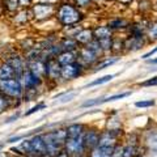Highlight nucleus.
Here are the masks:
<instances>
[{"label": "nucleus", "mask_w": 157, "mask_h": 157, "mask_svg": "<svg viewBox=\"0 0 157 157\" xmlns=\"http://www.w3.org/2000/svg\"><path fill=\"white\" fill-rule=\"evenodd\" d=\"M131 96V92H123V93H117V94H113L109 96L106 98H102L101 100V104H105V102H111V101H117V100H122V98H126Z\"/></svg>", "instance_id": "obj_32"}, {"label": "nucleus", "mask_w": 157, "mask_h": 157, "mask_svg": "<svg viewBox=\"0 0 157 157\" xmlns=\"http://www.w3.org/2000/svg\"><path fill=\"white\" fill-rule=\"evenodd\" d=\"M100 134L101 131L96 128V127H88L85 134H84V147L86 149V153L89 152L90 149H93L94 147H97L98 144V140H100Z\"/></svg>", "instance_id": "obj_12"}, {"label": "nucleus", "mask_w": 157, "mask_h": 157, "mask_svg": "<svg viewBox=\"0 0 157 157\" xmlns=\"http://www.w3.org/2000/svg\"><path fill=\"white\" fill-rule=\"evenodd\" d=\"M98 42H100V45L102 47V51H104L105 55L106 54H109V52H111L113 38H105V39H101V41H98Z\"/></svg>", "instance_id": "obj_34"}, {"label": "nucleus", "mask_w": 157, "mask_h": 157, "mask_svg": "<svg viewBox=\"0 0 157 157\" xmlns=\"http://www.w3.org/2000/svg\"><path fill=\"white\" fill-rule=\"evenodd\" d=\"M6 16V13H4V9H3V6H2V2H0V17Z\"/></svg>", "instance_id": "obj_47"}, {"label": "nucleus", "mask_w": 157, "mask_h": 157, "mask_svg": "<svg viewBox=\"0 0 157 157\" xmlns=\"http://www.w3.org/2000/svg\"><path fill=\"white\" fill-rule=\"evenodd\" d=\"M92 2H101V0H92Z\"/></svg>", "instance_id": "obj_51"}, {"label": "nucleus", "mask_w": 157, "mask_h": 157, "mask_svg": "<svg viewBox=\"0 0 157 157\" xmlns=\"http://www.w3.org/2000/svg\"><path fill=\"white\" fill-rule=\"evenodd\" d=\"M139 157H141V156H139Z\"/></svg>", "instance_id": "obj_54"}, {"label": "nucleus", "mask_w": 157, "mask_h": 157, "mask_svg": "<svg viewBox=\"0 0 157 157\" xmlns=\"http://www.w3.org/2000/svg\"><path fill=\"white\" fill-rule=\"evenodd\" d=\"M92 3V0H73V4L77 7V8H88L89 7V4Z\"/></svg>", "instance_id": "obj_38"}, {"label": "nucleus", "mask_w": 157, "mask_h": 157, "mask_svg": "<svg viewBox=\"0 0 157 157\" xmlns=\"http://www.w3.org/2000/svg\"><path fill=\"white\" fill-rule=\"evenodd\" d=\"M30 147H32V155L34 156H43L47 157V152H46V144L42 139L41 132L39 134H34L30 137Z\"/></svg>", "instance_id": "obj_13"}, {"label": "nucleus", "mask_w": 157, "mask_h": 157, "mask_svg": "<svg viewBox=\"0 0 157 157\" xmlns=\"http://www.w3.org/2000/svg\"><path fill=\"white\" fill-rule=\"evenodd\" d=\"M130 24L131 22L127 18L118 16V17H114V18L109 20V22H107V26H109L113 32H114V30H126V29H128Z\"/></svg>", "instance_id": "obj_21"}, {"label": "nucleus", "mask_w": 157, "mask_h": 157, "mask_svg": "<svg viewBox=\"0 0 157 157\" xmlns=\"http://www.w3.org/2000/svg\"><path fill=\"white\" fill-rule=\"evenodd\" d=\"M36 2H39V3H45V4H51V6H58L62 0H36Z\"/></svg>", "instance_id": "obj_42"}, {"label": "nucleus", "mask_w": 157, "mask_h": 157, "mask_svg": "<svg viewBox=\"0 0 157 157\" xmlns=\"http://www.w3.org/2000/svg\"><path fill=\"white\" fill-rule=\"evenodd\" d=\"M88 48H90V50L94 52V54H97L100 58H102V56H105V54H104V51H102V47H101V45H100V42L97 41V39H93V41H90L88 45H85Z\"/></svg>", "instance_id": "obj_31"}, {"label": "nucleus", "mask_w": 157, "mask_h": 157, "mask_svg": "<svg viewBox=\"0 0 157 157\" xmlns=\"http://www.w3.org/2000/svg\"><path fill=\"white\" fill-rule=\"evenodd\" d=\"M119 56L118 55H105V56H102L100 60H98L97 63H96V66L93 67V71L94 72H98V71H102V70H105V68H107V67H110V66H113V64H115L117 62H119Z\"/></svg>", "instance_id": "obj_19"}, {"label": "nucleus", "mask_w": 157, "mask_h": 157, "mask_svg": "<svg viewBox=\"0 0 157 157\" xmlns=\"http://www.w3.org/2000/svg\"><path fill=\"white\" fill-rule=\"evenodd\" d=\"M123 145H124L123 143H118L114 147V149H113L110 157H122V155H123Z\"/></svg>", "instance_id": "obj_37"}, {"label": "nucleus", "mask_w": 157, "mask_h": 157, "mask_svg": "<svg viewBox=\"0 0 157 157\" xmlns=\"http://www.w3.org/2000/svg\"><path fill=\"white\" fill-rule=\"evenodd\" d=\"M0 59L4 62H7L9 66L13 68V71L16 72L17 78L21 77V75L28 70V63L24 58V54L18 51L16 47L12 50H4L0 54Z\"/></svg>", "instance_id": "obj_2"}, {"label": "nucleus", "mask_w": 157, "mask_h": 157, "mask_svg": "<svg viewBox=\"0 0 157 157\" xmlns=\"http://www.w3.org/2000/svg\"><path fill=\"white\" fill-rule=\"evenodd\" d=\"M0 157H13L9 152H4V151H2L0 152Z\"/></svg>", "instance_id": "obj_45"}, {"label": "nucleus", "mask_w": 157, "mask_h": 157, "mask_svg": "<svg viewBox=\"0 0 157 157\" xmlns=\"http://www.w3.org/2000/svg\"><path fill=\"white\" fill-rule=\"evenodd\" d=\"M100 56L97 54L93 52L90 48H88L86 46H80L77 50V62L80 64L88 70V68H93L96 66V63L100 60Z\"/></svg>", "instance_id": "obj_6"}, {"label": "nucleus", "mask_w": 157, "mask_h": 157, "mask_svg": "<svg viewBox=\"0 0 157 157\" xmlns=\"http://www.w3.org/2000/svg\"><path fill=\"white\" fill-rule=\"evenodd\" d=\"M59 46H60L62 51H77L80 45L76 42L73 37H60L59 38Z\"/></svg>", "instance_id": "obj_20"}, {"label": "nucleus", "mask_w": 157, "mask_h": 157, "mask_svg": "<svg viewBox=\"0 0 157 157\" xmlns=\"http://www.w3.org/2000/svg\"><path fill=\"white\" fill-rule=\"evenodd\" d=\"M62 66L55 58L46 60V82H58L60 80Z\"/></svg>", "instance_id": "obj_9"}, {"label": "nucleus", "mask_w": 157, "mask_h": 157, "mask_svg": "<svg viewBox=\"0 0 157 157\" xmlns=\"http://www.w3.org/2000/svg\"><path fill=\"white\" fill-rule=\"evenodd\" d=\"M76 94H77V93H76V92H72V90H70V92H66L64 94L59 97L56 101H54V104H55V105H56V104H58V105H62V104H67V102L72 101L73 98L76 97Z\"/></svg>", "instance_id": "obj_30"}, {"label": "nucleus", "mask_w": 157, "mask_h": 157, "mask_svg": "<svg viewBox=\"0 0 157 157\" xmlns=\"http://www.w3.org/2000/svg\"><path fill=\"white\" fill-rule=\"evenodd\" d=\"M73 38L76 39V42L80 46L88 45L90 41L94 39V36H93V28H81L80 30L75 34V37Z\"/></svg>", "instance_id": "obj_16"}, {"label": "nucleus", "mask_w": 157, "mask_h": 157, "mask_svg": "<svg viewBox=\"0 0 157 157\" xmlns=\"http://www.w3.org/2000/svg\"><path fill=\"white\" fill-rule=\"evenodd\" d=\"M85 68L82 67L78 62H75L72 64L62 66V72H60V80L63 81H72L75 78H78L85 73Z\"/></svg>", "instance_id": "obj_7"}, {"label": "nucleus", "mask_w": 157, "mask_h": 157, "mask_svg": "<svg viewBox=\"0 0 157 157\" xmlns=\"http://www.w3.org/2000/svg\"><path fill=\"white\" fill-rule=\"evenodd\" d=\"M36 0H18L20 8H30Z\"/></svg>", "instance_id": "obj_41"}, {"label": "nucleus", "mask_w": 157, "mask_h": 157, "mask_svg": "<svg viewBox=\"0 0 157 157\" xmlns=\"http://www.w3.org/2000/svg\"><path fill=\"white\" fill-rule=\"evenodd\" d=\"M140 86H157V76L140 82Z\"/></svg>", "instance_id": "obj_40"}, {"label": "nucleus", "mask_w": 157, "mask_h": 157, "mask_svg": "<svg viewBox=\"0 0 157 157\" xmlns=\"http://www.w3.org/2000/svg\"><path fill=\"white\" fill-rule=\"evenodd\" d=\"M55 59L60 66L72 64V63L77 62V51H62Z\"/></svg>", "instance_id": "obj_22"}, {"label": "nucleus", "mask_w": 157, "mask_h": 157, "mask_svg": "<svg viewBox=\"0 0 157 157\" xmlns=\"http://www.w3.org/2000/svg\"><path fill=\"white\" fill-rule=\"evenodd\" d=\"M84 136L80 137H67L64 144H63V151L70 156V157H78V156H85L86 149L84 147Z\"/></svg>", "instance_id": "obj_5"}, {"label": "nucleus", "mask_w": 157, "mask_h": 157, "mask_svg": "<svg viewBox=\"0 0 157 157\" xmlns=\"http://www.w3.org/2000/svg\"><path fill=\"white\" fill-rule=\"evenodd\" d=\"M0 63H2V59H0Z\"/></svg>", "instance_id": "obj_53"}, {"label": "nucleus", "mask_w": 157, "mask_h": 157, "mask_svg": "<svg viewBox=\"0 0 157 157\" xmlns=\"http://www.w3.org/2000/svg\"><path fill=\"white\" fill-rule=\"evenodd\" d=\"M54 157H70V156H68L64 151H62V152H59V153L56 156H54Z\"/></svg>", "instance_id": "obj_46"}, {"label": "nucleus", "mask_w": 157, "mask_h": 157, "mask_svg": "<svg viewBox=\"0 0 157 157\" xmlns=\"http://www.w3.org/2000/svg\"><path fill=\"white\" fill-rule=\"evenodd\" d=\"M9 21L13 26H26L33 21L30 8H20L16 13L9 17Z\"/></svg>", "instance_id": "obj_10"}, {"label": "nucleus", "mask_w": 157, "mask_h": 157, "mask_svg": "<svg viewBox=\"0 0 157 157\" xmlns=\"http://www.w3.org/2000/svg\"><path fill=\"white\" fill-rule=\"evenodd\" d=\"M9 78H17L16 72L7 62L2 60L0 63V80H9Z\"/></svg>", "instance_id": "obj_25"}, {"label": "nucleus", "mask_w": 157, "mask_h": 157, "mask_svg": "<svg viewBox=\"0 0 157 157\" xmlns=\"http://www.w3.org/2000/svg\"><path fill=\"white\" fill-rule=\"evenodd\" d=\"M55 11H56V6L39 3V2H34L33 6L30 7L32 18L36 22H45V21L54 18Z\"/></svg>", "instance_id": "obj_4"}, {"label": "nucleus", "mask_w": 157, "mask_h": 157, "mask_svg": "<svg viewBox=\"0 0 157 157\" xmlns=\"http://www.w3.org/2000/svg\"><path fill=\"white\" fill-rule=\"evenodd\" d=\"M155 105H156L155 100H143L135 102V107H137V109H148V107H152Z\"/></svg>", "instance_id": "obj_36"}, {"label": "nucleus", "mask_w": 157, "mask_h": 157, "mask_svg": "<svg viewBox=\"0 0 157 157\" xmlns=\"http://www.w3.org/2000/svg\"><path fill=\"white\" fill-rule=\"evenodd\" d=\"M0 93L14 102H20L24 97V88L18 78L0 80Z\"/></svg>", "instance_id": "obj_3"}, {"label": "nucleus", "mask_w": 157, "mask_h": 157, "mask_svg": "<svg viewBox=\"0 0 157 157\" xmlns=\"http://www.w3.org/2000/svg\"><path fill=\"white\" fill-rule=\"evenodd\" d=\"M124 51V41L121 38H114L113 37V43H111V52H114L115 55Z\"/></svg>", "instance_id": "obj_28"}, {"label": "nucleus", "mask_w": 157, "mask_h": 157, "mask_svg": "<svg viewBox=\"0 0 157 157\" xmlns=\"http://www.w3.org/2000/svg\"><path fill=\"white\" fill-rule=\"evenodd\" d=\"M123 41H124V51H137L147 45L145 37H139V36H128Z\"/></svg>", "instance_id": "obj_14"}, {"label": "nucleus", "mask_w": 157, "mask_h": 157, "mask_svg": "<svg viewBox=\"0 0 157 157\" xmlns=\"http://www.w3.org/2000/svg\"><path fill=\"white\" fill-rule=\"evenodd\" d=\"M132 2H134V0H118V3H121L122 6H124V7H130Z\"/></svg>", "instance_id": "obj_44"}, {"label": "nucleus", "mask_w": 157, "mask_h": 157, "mask_svg": "<svg viewBox=\"0 0 157 157\" xmlns=\"http://www.w3.org/2000/svg\"><path fill=\"white\" fill-rule=\"evenodd\" d=\"M143 148L148 153H157V128H151L144 134Z\"/></svg>", "instance_id": "obj_11"}, {"label": "nucleus", "mask_w": 157, "mask_h": 157, "mask_svg": "<svg viewBox=\"0 0 157 157\" xmlns=\"http://www.w3.org/2000/svg\"><path fill=\"white\" fill-rule=\"evenodd\" d=\"M18 80H20V82H21V85L24 88V93L30 92V90H41L42 85L46 82V81L41 80V78H38L37 76H34L33 73L30 71H28V70L22 73Z\"/></svg>", "instance_id": "obj_8"}, {"label": "nucleus", "mask_w": 157, "mask_h": 157, "mask_svg": "<svg viewBox=\"0 0 157 157\" xmlns=\"http://www.w3.org/2000/svg\"><path fill=\"white\" fill-rule=\"evenodd\" d=\"M32 135H33V132H29V134H22V135H14V136L8 137L4 143H6V144H13V143H17V141H21L22 139H25V137H30Z\"/></svg>", "instance_id": "obj_35"}, {"label": "nucleus", "mask_w": 157, "mask_h": 157, "mask_svg": "<svg viewBox=\"0 0 157 157\" xmlns=\"http://www.w3.org/2000/svg\"><path fill=\"white\" fill-rule=\"evenodd\" d=\"M157 52V46L155 47V48H152V50H149L148 52H145L143 56H141V59H148L149 56H152V55H155V54Z\"/></svg>", "instance_id": "obj_43"}, {"label": "nucleus", "mask_w": 157, "mask_h": 157, "mask_svg": "<svg viewBox=\"0 0 157 157\" xmlns=\"http://www.w3.org/2000/svg\"><path fill=\"white\" fill-rule=\"evenodd\" d=\"M86 128H88V126L84 124V123H80V122L68 124L66 127L67 137H80V136H84Z\"/></svg>", "instance_id": "obj_18"}, {"label": "nucleus", "mask_w": 157, "mask_h": 157, "mask_svg": "<svg viewBox=\"0 0 157 157\" xmlns=\"http://www.w3.org/2000/svg\"><path fill=\"white\" fill-rule=\"evenodd\" d=\"M114 148H109V147H100L97 145L93 149H90L86 153V157H110L111 152Z\"/></svg>", "instance_id": "obj_26"}, {"label": "nucleus", "mask_w": 157, "mask_h": 157, "mask_svg": "<svg viewBox=\"0 0 157 157\" xmlns=\"http://www.w3.org/2000/svg\"><path fill=\"white\" fill-rule=\"evenodd\" d=\"M54 18L62 28L78 25L84 20V12L77 8L72 2H60L56 6Z\"/></svg>", "instance_id": "obj_1"}, {"label": "nucleus", "mask_w": 157, "mask_h": 157, "mask_svg": "<svg viewBox=\"0 0 157 157\" xmlns=\"http://www.w3.org/2000/svg\"><path fill=\"white\" fill-rule=\"evenodd\" d=\"M0 2H2L4 13H6V16H8V17H11L13 13H16L20 9L18 0H0Z\"/></svg>", "instance_id": "obj_24"}, {"label": "nucleus", "mask_w": 157, "mask_h": 157, "mask_svg": "<svg viewBox=\"0 0 157 157\" xmlns=\"http://www.w3.org/2000/svg\"><path fill=\"white\" fill-rule=\"evenodd\" d=\"M20 117H21V113H20V111L13 113V114H12L11 117H8L7 119L3 122V124H9V123H13V122H14V121H17Z\"/></svg>", "instance_id": "obj_39"}, {"label": "nucleus", "mask_w": 157, "mask_h": 157, "mask_svg": "<svg viewBox=\"0 0 157 157\" xmlns=\"http://www.w3.org/2000/svg\"><path fill=\"white\" fill-rule=\"evenodd\" d=\"M113 34H114V32L107 25H97L96 28H93V36L97 41H101L105 38H113Z\"/></svg>", "instance_id": "obj_23"}, {"label": "nucleus", "mask_w": 157, "mask_h": 157, "mask_svg": "<svg viewBox=\"0 0 157 157\" xmlns=\"http://www.w3.org/2000/svg\"><path fill=\"white\" fill-rule=\"evenodd\" d=\"M145 39L148 42L157 41V20L148 22V28H147V32H145Z\"/></svg>", "instance_id": "obj_27"}, {"label": "nucleus", "mask_w": 157, "mask_h": 157, "mask_svg": "<svg viewBox=\"0 0 157 157\" xmlns=\"http://www.w3.org/2000/svg\"><path fill=\"white\" fill-rule=\"evenodd\" d=\"M26 157H43V156H34V155H30V156H26Z\"/></svg>", "instance_id": "obj_50"}, {"label": "nucleus", "mask_w": 157, "mask_h": 157, "mask_svg": "<svg viewBox=\"0 0 157 157\" xmlns=\"http://www.w3.org/2000/svg\"><path fill=\"white\" fill-rule=\"evenodd\" d=\"M4 148H6V143H0V152H2Z\"/></svg>", "instance_id": "obj_49"}, {"label": "nucleus", "mask_w": 157, "mask_h": 157, "mask_svg": "<svg viewBox=\"0 0 157 157\" xmlns=\"http://www.w3.org/2000/svg\"><path fill=\"white\" fill-rule=\"evenodd\" d=\"M148 20H140L137 22H132L128 26V32H130V36H139V37H145V32H147V28H148Z\"/></svg>", "instance_id": "obj_17"}, {"label": "nucleus", "mask_w": 157, "mask_h": 157, "mask_svg": "<svg viewBox=\"0 0 157 157\" xmlns=\"http://www.w3.org/2000/svg\"><path fill=\"white\" fill-rule=\"evenodd\" d=\"M114 77H115V75H105V76H102L100 78H96V80H93L92 82H89V84L86 85V88H93V86H97V85L106 84V82L111 81Z\"/></svg>", "instance_id": "obj_29"}, {"label": "nucleus", "mask_w": 157, "mask_h": 157, "mask_svg": "<svg viewBox=\"0 0 157 157\" xmlns=\"http://www.w3.org/2000/svg\"><path fill=\"white\" fill-rule=\"evenodd\" d=\"M47 107V105L45 104V102H38L37 105H34L33 107H30V109H28L25 113H24V117H29V115H32V114H34V113H38V111H41V110H43V109H46Z\"/></svg>", "instance_id": "obj_33"}, {"label": "nucleus", "mask_w": 157, "mask_h": 157, "mask_svg": "<svg viewBox=\"0 0 157 157\" xmlns=\"http://www.w3.org/2000/svg\"><path fill=\"white\" fill-rule=\"evenodd\" d=\"M28 71H30L34 76L46 81V62L42 59L28 62Z\"/></svg>", "instance_id": "obj_15"}, {"label": "nucleus", "mask_w": 157, "mask_h": 157, "mask_svg": "<svg viewBox=\"0 0 157 157\" xmlns=\"http://www.w3.org/2000/svg\"><path fill=\"white\" fill-rule=\"evenodd\" d=\"M78 157H86V155L85 156H78Z\"/></svg>", "instance_id": "obj_52"}, {"label": "nucleus", "mask_w": 157, "mask_h": 157, "mask_svg": "<svg viewBox=\"0 0 157 157\" xmlns=\"http://www.w3.org/2000/svg\"><path fill=\"white\" fill-rule=\"evenodd\" d=\"M149 63H151V64H157V58L156 59H152V60H148Z\"/></svg>", "instance_id": "obj_48"}]
</instances>
